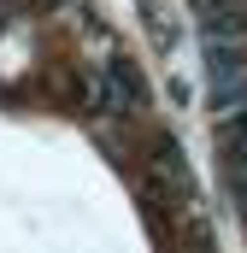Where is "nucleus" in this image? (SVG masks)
<instances>
[{
  "label": "nucleus",
  "mask_w": 247,
  "mask_h": 253,
  "mask_svg": "<svg viewBox=\"0 0 247 253\" xmlns=\"http://www.w3.org/2000/svg\"><path fill=\"white\" fill-rule=\"evenodd\" d=\"M224 165H230L236 194L247 200V106H242V112H230V124H224Z\"/></svg>",
  "instance_id": "1"
},
{
  "label": "nucleus",
  "mask_w": 247,
  "mask_h": 253,
  "mask_svg": "<svg viewBox=\"0 0 247 253\" xmlns=\"http://www.w3.org/2000/svg\"><path fill=\"white\" fill-rule=\"evenodd\" d=\"M47 6H59V0H47Z\"/></svg>",
  "instance_id": "2"
}]
</instances>
